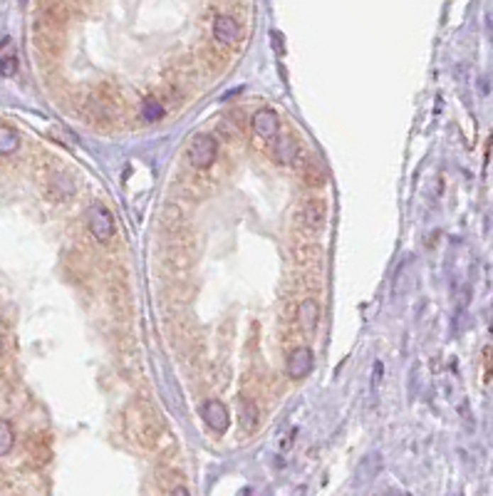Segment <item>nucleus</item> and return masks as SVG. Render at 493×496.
<instances>
[{"label":"nucleus","mask_w":493,"mask_h":496,"mask_svg":"<svg viewBox=\"0 0 493 496\" xmlns=\"http://www.w3.org/2000/svg\"><path fill=\"white\" fill-rule=\"evenodd\" d=\"M298 320H300V328L305 330V333H315V328H318L320 323V305L315 298H305L300 300L298 305Z\"/></svg>","instance_id":"nucleus-9"},{"label":"nucleus","mask_w":493,"mask_h":496,"mask_svg":"<svg viewBox=\"0 0 493 496\" xmlns=\"http://www.w3.org/2000/svg\"><path fill=\"white\" fill-rule=\"evenodd\" d=\"M20 147V137L13 127L8 124H0V157H8V154L18 152Z\"/></svg>","instance_id":"nucleus-11"},{"label":"nucleus","mask_w":493,"mask_h":496,"mask_svg":"<svg viewBox=\"0 0 493 496\" xmlns=\"http://www.w3.org/2000/svg\"><path fill=\"white\" fill-rule=\"evenodd\" d=\"M273 152H275V162L278 164H293L295 159L300 157V144L293 134L285 132V134H278V137H275Z\"/></svg>","instance_id":"nucleus-6"},{"label":"nucleus","mask_w":493,"mask_h":496,"mask_svg":"<svg viewBox=\"0 0 493 496\" xmlns=\"http://www.w3.org/2000/svg\"><path fill=\"white\" fill-rule=\"evenodd\" d=\"M240 496H250V489H243V492H240Z\"/></svg>","instance_id":"nucleus-19"},{"label":"nucleus","mask_w":493,"mask_h":496,"mask_svg":"<svg viewBox=\"0 0 493 496\" xmlns=\"http://www.w3.org/2000/svg\"><path fill=\"white\" fill-rule=\"evenodd\" d=\"M273 43H275V50H278V55H283V35L273 33Z\"/></svg>","instance_id":"nucleus-17"},{"label":"nucleus","mask_w":493,"mask_h":496,"mask_svg":"<svg viewBox=\"0 0 493 496\" xmlns=\"http://www.w3.org/2000/svg\"><path fill=\"white\" fill-rule=\"evenodd\" d=\"M214 35H216V40L218 43H223V45H233V43H238V38H240V25H238V20L233 18V15H216V20H214Z\"/></svg>","instance_id":"nucleus-5"},{"label":"nucleus","mask_w":493,"mask_h":496,"mask_svg":"<svg viewBox=\"0 0 493 496\" xmlns=\"http://www.w3.org/2000/svg\"><path fill=\"white\" fill-rule=\"evenodd\" d=\"M493 380V348H484V382Z\"/></svg>","instance_id":"nucleus-15"},{"label":"nucleus","mask_w":493,"mask_h":496,"mask_svg":"<svg viewBox=\"0 0 493 496\" xmlns=\"http://www.w3.org/2000/svg\"><path fill=\"white\" fill-rule=\"evenodd\" d=\"M201 417H204V422L211 427V432H216V434L228 432L231 412L221 399H206V402L201 404Z\"/></svg>","instance_id":"nucleus-3"},{"label":"nucleus","mask_w":493,"mask_h":496,"mask_svg":"<svg viewBox=\"0 0 493 496\" xmlns=\"http://www.w3.org/2000/svg\"><path fill=\"white\" fill-rule=\"evenodd\" d=\"M169 496H191V494H189V489H186V487H176Z\"/></svg>","instance_id":"nucleus-18"},{"label":"nucleus","mask_w":493,"mask_h":496,"mask_svg":"<svg viewBox=\"0 0 493 496\" xmlns=\"http://www.w3.org/2000/svg\"><path fill=\"white\" fill-rule=\"evenodd\" d=\"M258 419H260L258 404L248 397H240V427H243V432H255L258 429Z\"/></svg>","instance_id":"nucleus-10"},{"label":"nucleus","mask_w":493,"mask_h":496,"mask_svg":"<svg viewBox=\"0 0 493 496\" xmlns=\"http://www.w3.org/2000/svg\"><path fill=\"white\" fill-rule=\"evenodd\" d=\"M295 432H298V429H293V432H290V437H285V439H283V444H280V449H283V452H288V449L293 447V442H295Z\"/></svg>","instance_id":"nucleus-16"},{"label":"nucleus","mask_w":493,"mask_h":496,"mask_svg":"<svg viewBox=\"0 0 493 496\" xmlns=\"http://www.w3.org/2000/svg\"><path fill=\"white\" fill-rule=\"evenodd\" d=\"M313 363H315V355L308 345H300L290 353L288 358V365H285V373H288L290 380H305L313 370Z\"/></svg>","instance_id":"nucleus-4"},{"label":"nucleus","mask_w":493,"mask_h":496,"mask_svg":"<svg viewBox=\"0 0 493 496\" xmlns=\"http://www.w3.org/2000/svg\"><path fill=\"white\" fill-rule=\"evenodd\" d=\"M142 117L147 122H159L162 117H166V107L159 102L157 97H144L142 102Z\"/></svg>","instance_id":"nucleus-12"},{"label":"nucleus","mask_w":493,"mask_h":496,"mask_svg":"<svg viewBox=\"0 0 493 496\" xmlns=\"http://www.w3.org/2000/svg\"><path fill=\"white\" fill-rule=\"evenodd\" d=\"M278 117L273 109H258L253 114V132L263 139H275L278 137Z\"/></svg>","instance_id":"nucleus-7"},{"label":"nucleus","mask_w":493,"mask_h":496,"mask_svg":"<svg viewBox=\"0 0 493 496\" xmlns=\"http://www.w3.org/2000/svg\"><path fill=\"white\" fill-rule=\"evenodd\" d=\"M325 216H328V206L320 199H310L303 209V224L310 231H320L325 226Z\"/></svg>","instance_id":"nucleus-8"},{"label":"nucleus","mask_w":493,"mask_h":496,"mask_svg":"<svg viewBox=\"0 0 493 496\" xmlns=\"http://www.w3.org/2000/svg\"><path fill=\"white\" fill-rule=\"evenodd\" d=\"M15 72H18V57H15V55L0 57V75H3V77H13Z\"/></svg>","instance_id":"nucleus-14"},{"label":"nucleus","mask_w":493,"mask_h":496,"mask_svg":"<svg viewBox=\"0 0 493 496\" xmlns=\"http://www.w3.org/2000/svg\"><path fill=\"white\" fill-rule=\"evenodd\" d=\"M87 228L97 243H109L114 238V231H117V228H114V219L104 204L94 202L92 206L87 209Z\"/></svg>","instance_id":"nucleus-1"},{"label":"nucleus","mask_w":493,"mask_h":496,"mask_svg":"<svg viewBox=\"0 0 493 496\" xmlns=\"http://www.w3.org/2000/svg\"><path fill=\"white\" fill-rule=\"evenodd\" d=\"M218 157V142L211 134H196L189 147V164L194 169H209Z\"/></svg>","instance_id":"nucleus-2"},{"label":"nucleus","mask_w":493,"mask_h":496,"mask_svg":"<svg viewBox=\"0 0 493 496\" xmlns=\"http://www.w3.org/2000/svg\"><path fill=\"white\" fill-rule=\"evenodd\" d=\"M13 442H15V429L13 424L8 422V419L0 417V457H5V454L13 449Z\"/></svg>","instance_id":"nucleus-13"}]
</instances>
